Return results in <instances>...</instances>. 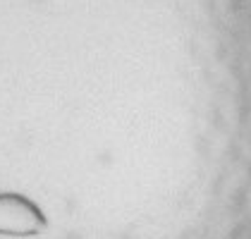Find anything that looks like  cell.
I'll use <instances>...</instances> for the list:
<instances>
[{"mask_svg":"<svg viewBox=\"0 0 251 239\" xmlns=\"http://www.w3.org/2000/svg\"><path fill=\"white\" fill-rule=\"evenodd\" d=\"M43 227L39 211L24 199L0 196V232L7 235H34Z\"/></svg>","mask_w":251,"mask_h":239,"instance_id":"cell-1","label":"cell"}]
</instances>
